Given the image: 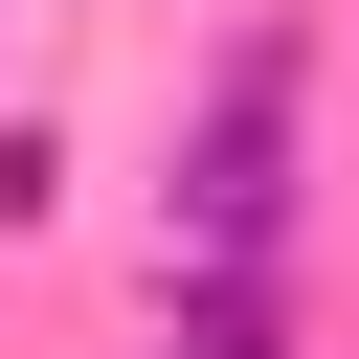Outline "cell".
<instances>
[{"label": "cell", "mask_w": 359, "mask_h": 359, "mask_svg": "<svg viewBox=\"0 0 359 359\" xmlns=\"http://www.w3.org/2000/svg\"><path fill=\"white\" fill-rule=\"evenodd\" d=\"M269 224H292V67L247 45V67H224V112H202V157H180V247H202V269H247Z\"/></svg>", "instance_id": "6da1fadb"}, {"label": "cell", "mask_w": 359, "mask_h": 359, "mask_svg": "<svg viewBox=\"0 0 359 359\" xmlns=\"http://www.w3.org/2000/svg\"><path fill=\"white\" fill-rule=\"evenodd\" d=\"M157 359H292V337H269V314H247V292H202V314H180V337H157Z\"/></svg>", "instance_id": "7a4b0ae2"}]
</instances>
